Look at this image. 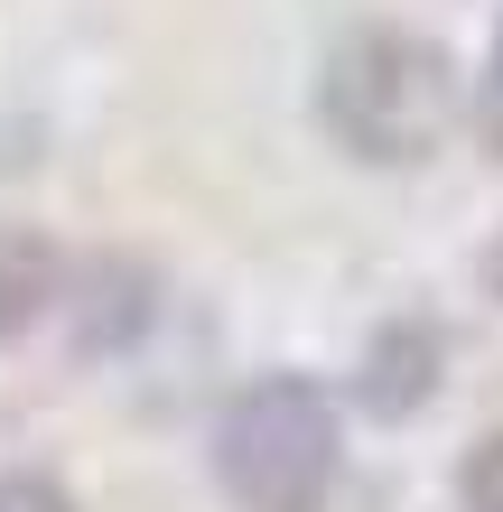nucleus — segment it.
<instances>
[{"label": "nucleus", "mask_w": 503, "mask_h": 512, "mask_svg": "<svg viewBox=\"0 0 503 512\" xmlns=\"http://www.w3.org/2000/svg\"><path fill=\"white\" fill-rule=\"evenodd\" d=\"M336 466H345V429L308 373H261L215 419V485L233 512H327Z\"/></svg>", "instance_id": "nucleus-2"}, {"label": "nucleus", "mask_w": 503, "mask_h": 512, "mask_svg": "<svg viewBox=\"0 0 503 512\" xmlns=\"http://www.w3.org/2000/svg\"><path fill=\"white\" fill-rule=\"evenodd\" d=\"M56 298H66V261L38 224H0V345H19Z\"/></svg>", "instance_id": "nucleus-4"}, {"label": "nucleus", "mask_w": 503, "mask_h": 512, "mask_svg": "<svg viewBox=\"0 0 503 512\" xmlns=\"http://www.w3.org/2000/svg\"><path fill=\"white\" fill-rule=\"evenodd\" d=\"M140 317H150V280H140L131 261H94V280H84V326H75V345H122Z\"/></svg>", "instance_id": "nucleus-5"}, {"label": "nucleus", "mask_w": 503, "mask_h": 512, "mask_svg": "<svg viewBox=\"0 0 503 512\" xmlns=\"http://www.w3.org/2000/svg\"><path fill=\"white\" fill-rule=\"evenodd\" d=\"M364 410L373 419H410L438 391V326L429 317H401V326H382V336L364 345Z\"/></svg>", "instance_id": "nucleus-3"}, {"label": "nucleus", "mask_w": 503, "mask_h": 512, "mask_svg": "<svg viewBox=\"0 0 503 512\" xmlns=\"http://www.w3.org/2000/svg\"><path fill=\"white\" fill-rule=\"evenodd\" d=\"M485 131L503 140V28H494V56H485Z\"/></svg>", "instance_id": "nucleus-8"}, {"label": "nucleus", "mask_w": 503, "mask_h": 512, "mask_svg": "<svg viewBox=\"0 0 503 512\" xmlns=\"http://www.w3.org/2000/svg\"><path fill=\"white\" fill-rule=\"evenodd\" d=\"M457 503H466V512H503V429L476 438V447L457 457Z\"/></svg>", "instance_id": "nucleus-6"}, {"label": "nucleus", "mask_w": 503, "mask_h": 512, "mask_svg": "<svg viewBox=\"0 0 503 512\" xmlns=\"http://www.w3.org/2000/svg\"><path fill=\"white\" fill-rule=\"evenodd\" d=\"M466 122L457 56L420 28H354L317 66V131L354 168H420Z\"/></svg>", "instance_id": "nucleus-1"}, {"label": "nucleus", "mask_w": 503, "mask_h": 512, "mask_svg": "<svg viewBox=\"0 0 503 512\" xmlns=\"http://www.w3.org/2000/svg\"><path fill=\"white\" fill-rule=\"evenodd\" d=\"M0 512H75V494L56 475H0Z\"/></svg>", "instance_id": "nucleus-7"}, {"label": "nucleus", "mask_w": 503, "mask_h": 512, "mask_svg": "<svg viewBox=\"0 0 503 512\" xmlns=\"http://www.w3.org/2000/svg\"><path fill=\"white\" fill-rule=\"evenodd\" d=\"M485 289L503 298V224H494V243H485Z\"/></svg>", "instance_id": "nucleus-9"}]
</instances>
